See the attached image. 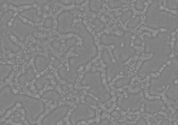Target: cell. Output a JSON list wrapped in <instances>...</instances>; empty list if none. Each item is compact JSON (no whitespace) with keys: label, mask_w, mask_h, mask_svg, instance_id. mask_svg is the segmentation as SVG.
<instances>
[{"label":"cell","mask_w":178,"mask_h":125,"mask_svg":"<svg viewBox=\"0 0 178 125\" xmlns=\"http://www.w3.org/2000/svg\"><path fill=\"white\" fill-rule=\"evenodd\" d=\"M163 104V102L161 100L148 101L145 104L144 110L147 113L154 114L160 111Z\"/></svg>","instance_id":"obj_1"},{"label":"cell","mask_w":178,"mask_h":125,"mask_svg":"<svg viewBox=\"0 0 178 125\" xmlns=\"http://www.w3.org/2000/svg\"><path fill=\"white\" fill-rule=\"evenodd\" d=\"M133 100L132 102H131L130 111L132 112H135L141 109L143 102L141 97L139 95L131 97Z\"/></svg>","instance_id":"obj_2"},{"label":"cell","mask_w":178,"mask_h":125,"mask_svg":"<svg viewBox=\"0 0 178 125\" xmlns=\"http://www.w3.org/2000/svg\"><path fill=\"white\" fill-rule=\"evenodd\" d=\"M166 94L169 99L173 101L178 99V86H170L166 91Z\"/></svg>","instance_id":"obj_3"},{"label":"cell","mask_w":178,"mask_h":125,"mask_svg":"<svg viewBox=\"0 0 178 125\" xmlns=\"http://www.w3.org/2000/svg\"><path fill=\"white\" fill-rule=\"evenodd\" d=\"M130 102L128 99H123L121 100L119 103V106L121 108V109L124 111H126L128 110L129 107Z\"/></svg>","instance_id":"obj_4"},{"label":"cell","mask_w":178,"mask_h":125,"mask_svg":"<svg viewBox=\"0 0 178 125\" xmlns=\"http://www.w3.org/2000/svg\"><path fill=\"white\" fill-rule=\"evenodd\" d=\"M140 21H141L140 17L139 16H137L136 17L133 18V20L128 22V24L127 25V27L128 28H135L138 24H139Z\"/></svg>","instance_id":"obj_5"},{"label":"cell","mask_w":178,"mask_h":125,"mask_svg":"<svg viewBox=\"0 0 178 125\" xmlns=\"http://www.w3.org/2000/svg\"><path fill=\"white\" fill-rule=\"evenodd\" d=\"M133 13L131 11H125L123 13L121 16V19L123 22H125L130 20L132 17Z\"/></svg>","instance_id":"obj_6"},{"label":"cell","mask_w":178,"mask_h":125,"mask_svg":"<svg viewBox=\"0 0 178 125\" xmlns=\"http://www.w3.org/2000/svg\"><path fill=\"white\" fill-rule=\"evenodd\" d=\"M128 78H123L121 80H118L116 84V86L118 88H121L123 86H125L127 84H128Z\"/></svg>","instance_id":"obj_7"},{"label":"cell","mask_w":178,"mask_h":125,"mask_svg":"<svg viewBox=\"0 0 178 125\" xmlns=\"http://www.w3.org/2000/svg\"><path fill=\"white\" fill-rule=\"evenodd\" d=\"M167 6L171 9H176L178 7V4L176 1H168L167 2Z\"/></svg>","instance_id":"obj_8"},{"label":"cell","mask_w":178,"mask_h":125,"mask_svg":"<svg viewBox=\"0 0 178 125\" xmlns=\"http://www.w3.org/2000/svg\"><path fill=\"white\" fill-rule=\"evenodd\" d=\"M135 7L136 9L139 11H142L144 9V5L142 1H136V2L135 3Z\"/></svg>","instance_id":"obj_9"},{"label":"cell","mask_w":178,"mask_h":125,"mask_svg":"<svg viewBox=\"0 0 178 125\" xmlns=\"http://www.w3.org/2000/svg\"><path fill=\"white\" fill-rule=\"evenodd\" d=\"M111 115L113 117H115L117 119H119L121 117V113H120L119 111L117 110H113V112L111 113Z\"/></svg>","instance_id":"obj_10"},{"label":"cell","mask_w":178,"mask_h":125,"mask_svg":"<svg viewBox=\"0 0 178 125\" xmlns=\"http://www.w3.org/2000/svg\"><path fill=\"white\" fill-rule=\"evenodd\" d=\"M136 125H147V123L145 119L141 118L137 121Z\"/></svg>","instance_id":"obj_11"},{"label":"cell","mask_w":178,"mask_h":125,"mask_svg":"<svg viewBox=\"0 0 178 125\" xmlns=\"http://www.w3.org/2000/svg\"><path fill=\"white\" fill-rule=\"evenodd\" d=\"M134 45H137V46H140L143 44V41L141 39H140L139 38H137L136 39H135L134 41Z\"/></svg>","instance_id":"obj_12"},{"label":"cell","mask_w":178,"mask_h":125,"mask_svg":"<svg viewBox=\"0 0 178 125\" xmlns=\"http://www.w3.org/2000/svg\"><path fill=\"white\" fill-rule=\"evenodd\" d=\"M160 125H170L169 121L168 119H163Z\"/></svg>","instance_id":"obj_13"},{"label":"cell","mask_w":178,"mask_h":125,"mask_svg":"<svg viewBox=\"0 0 178 125\" xmlns=\"http://www.w3.org/2000/svg\"><path fill=\"white\" fill-rule=\"evenodd\" d=\"M99 125H110V123L108 121H103Z\"/></svg>","instance_id":"obj_14"},{"label":"cell","mask_w":178,"mask_h":125,"mask_svg":"<svg viewBox=\"0 0 178 125\" xmlns=\"http://www.w3.org/2000/svg\"><path fill=\"white\" fill-rule=\"evenodd\" d=\"M163 118V116L162 115L158 114L156 116V118L157 121H160Z\"/></svg>","instance_id":"obj_15"},{"label":"cell","mask_w":178,"mask_h":125,"mask_svg":"<svg viewBox=\"0 0 178 125\" xmlns=\"http://www.w3.org/2000/svg\"><path fill=\"white\" fill-rule=\"evenodd\" d=\"M136 118V115L134 114L130 115V116L128 117V118L130 119V120H132V121H134Z\"/></svg>","instance_id":"obj_16"},{"label":"cell","mask_w":178,"mask_h":125,"mask_svg":"<svg viewBox=\"0 0 178 125\" xmlns=\"http://www.w3.org/2000/svg\"><path fill=\"white\" fill-rule=\"evenodd\" d=\"M176 37H177V38H178V32L177 33V35H176Z\"/></svg>","instance_id":"obj_17"},{"label":"cell","mask_w":178,"mask_h":125,"mask_svg":"<svg viewBox=\"0 0 178 125\" xmlns=\"http://www.w3.org/2000/svg\"><path fill=\"white\" fill-rule=\"evenodd\" d=\"M65 125V124H63V125Z\"/></svg>","instance_id":"obj_18"},{"label":"cell","mask_w":178,"mask_h":125,"mask_svg":"<svg viewBox=\"0 0 178 125\" xmlns=\"http://www.w3.org/2000/svg\"></svg>","instance_id":"obj_19"}]
</instances>
